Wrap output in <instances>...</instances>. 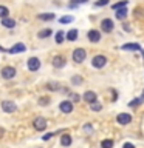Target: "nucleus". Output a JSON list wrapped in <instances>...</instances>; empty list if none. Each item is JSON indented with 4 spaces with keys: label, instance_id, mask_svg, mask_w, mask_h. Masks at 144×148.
I'll return each instance as SVG.
<instances>
[{
    "label": "nucleus",
    "instance_id": "obj_1",
    "mask_svg": "<svg viewBox=\"0 0 144 148\" xmlns=\"http://www.w3.org/2000/svg\"><path fill=\"white\" fill-rule=\"evenodd\" d=\"M85 57H87V51L84 48H76L73 51V60L76 63H82L85 60Z\"/></svg>",
    "mask_w": 144,
    "mask_h": 148
},
{
    "label": "nucleus",
    "instance_id": "obj_2",
    "mask_svg": "<svg viewBox=\"0 0 144 148\" xmlns=\"http://www.w3.org/2000/svg\"><path fill=\"white\" fill-rule=\"evenodd\" d=\"M46 125H48V122H46L45 117H36L33 120V127H34L36 131H45Z\"/></svg>",
    "mask_w": 144,
    "mask_h": 148
},
{
    "label": "nucleus",
    "instance_id": "obj_3",
    "mask_svg": "<svg viewBox=\"0 0 144 148\" xmlns=\"http://www.w3.org/2000/svg\"><path fill=\"white\" fill-rule=\"evenodd\" d=\"M91 65H93V68H104L105 65H107V57L105 56H95V57L91 59Z\"/></svg>",
    "mask_w": 144,
    "mask_h": 148
},
{
    "label": "nucleus",
    "instance_id": "obj_4",
    "mask_svg": "<svg viewBox=\"0 0 144 148\" xmlns=\"http://www.w3.org/2000/svg\"><path fill=\"white\" fill-rule=\"evenodd\" d=\"M16 74H17V71H16V68H14V66H5L2 69V77L6 79V80L14 79V77H16Z\"/></svg>",
    "mask_w": 144,
    "mask_h": 148
},
{
    "label": "nucleus",
    "instance_id": "obj_5",
    "mask_svg": "<svg viewBox=\"0 0 144 148\" xmlns=\"http://www.w3.org/2000/svg\"><path fill=\"white\" fill-rule=\"evenodd\" d=\"M116 122H118L119 125H129L130 122H132V114H129V113H119L118 116H116Z\"/></svg>",
    "mask_w": 144,
    "mask_h": 148
},
{
    "label": "nucleus",
    "instance_id": "obj_6",
    "mask_svg": "<svg viewBox=\"0 0 144 148\" xmlns=\"http://www.w3.org/2000/svg\"><path fill=\"white\" fill-rule=\"evenodd\" d=\"M59 110L62 111L64 114H70L73 111V102L71 100H62L60 102V105H59Z\"/></svg>",
    "mask_w": 144,
    "mask_h": 148
},
{
    "label": "nucleus",
    "instance_id": "obj_7",
    "mask_svg": "<svg viewBox=\"0 0 144 148\" xmlns=\"http://www.w3.org/2000/svg\"><path fill=\"white\" fill-rule=\"evenodd\" d=\"M2 110L5 113H14V111H17V105L14 103L12 100H3L2 102Z\"/></svg>",
    "mask_w": 144,
    "mask_h": 148
},
{
    "label": "nucleus",
    "instance_id": "obj_8",
    "mask_svg": "<svg viewBox=\"0 0 144 148\" xmlns=\"http://www.w3.org/2000/svg\"><path fill=\"white\" fill-rule=\"evenodd\" d=\"M113 28H115V25H113V20H111V18H104V20L101 22V29L104 32H111Z\"/></svg>",
    "mask_w": 144,
    "mask_h": 148
},
{
    "label": "nucleus",
    "instance_id": "obj_9",
    "mask_svg": "<svg viewBox=\"0 0 144 148\" xmlns=\"http://www.w3.org/2000/svg\"><path fill=\"white\" fill-rule=\"evenodd\" d=\"M40 68V60L37 57H30L28 59V69L30 71H37Z\"/></svg>",
    "mask_w": 144,
    "mask_h": 148
},
{
    "label": "nucleus",
    "instance_id": "obj_10",
    "mask_svg": "<svg viewBox=\"0 0 144 148\" xmlns=\"http://www.w3.org/2000/svg\"><path fill=\"white\" fill-rule=\"evenodd\" d=\"M82 100L87 102V103H93V102L98 100V96H96L95 91H85L84 96H82Z\"/></svg>",
    "mask_w": 144,
    "mask_h": 148
},
{
    "label": "nucleus",
    "instance_id": "obj_11",
    "mask_svg": "<svg viewBox=\"0 0 144 148\" xmlns=\"http://www.w3.org/2000/svg\"><path fill=\"white\" fill-rule=\"evenodd\" d=\"M87 36H88V40H90L91 43H98V42L101 40V32L98 29H90Z\"/></svg>",
    "mask_w": 144,
    "mask_h": 148
},
{
    "label": "nucleus",
    "instance_id": "obj_12",
    "mask_svg": "<svg viewBox=\"0 0 144 148\" xmlns=\"http://www.w3.org/2000/svg\"><path fill=\"white\" fill-rule=\"evenodd\" d=\"M23 51H26V46L23 43H16L14 46H11V48L8 49L9 54H19V53H23Z\"/></svg>",
    "mask_w": 144,
    "mask_h": 148
},
{
    "label": "nucleus",
    "instance_id": "obj_13",
    "mask_svg": "<svg viewBox=\"0 0 144 148\" xmlns=\"http://www.w3.org/2000/svg\"><path fill=\"white\" fill-rule=\"evenodd\" d=\"M71 142H73V139H71V136H70L68 133H64L62 136H60V145L62 147H70Z\"/></svg>",
    "mask_w": 144,
    "mask_h": 148
},
{
    "label": "nucleus",
    "instance_id": "obj_14",
    "mask_svg": "<svg viewBox=\"0 0 144 148\" xmlns=\"http://www.w3.org/2000/svg\"><path fill=\"white\" fill-rule=\"evenodd\" d=\"M127 16H129V11H127V8H125V6L116 9V12H115V17L118 18V20H124Z\"/></svg>",
    "mask_w": 144,
    "mask_h": 148
},
{
    "label": "nucleus",
    "instance_id": "obj_15",
    "mask_svg": "<svg viewBox=\"0 0 144 148\" xmlns=\"http://www.w3.org/2000/svg\"><path fill=\"white\" fill-rule=\"evenodd\" d=\"M53 65L56 68H64L65 66V57H62V56H56V57L53 59Z\"/></svg>",
    "mask_w": 144,
    "mask_h": 148
},
{
    "label": "nucleus",
    "instance_id": "obj_16",
    "mask_svg": "<svg viewBox=\"0 0 144 148\" xmlns=\"http://www.w3.org/2000/svg\"><path fill=\"white\" fill-rule=\"evenodd\" d=\"M121 49H124V51H139L141 46L138 43H125V45L121 46Z\"/></svg>",
    "mask_w": 144,
    "mask_h": 148
},
{
    "label": "nucleus",
    "instance_id": "obj_17",
    "mask_svg": "<svg viewBox=\"0 0 144 148\" xmlns=\"http://www.w3.org/2000/svg\"><path fill=\"white\" fill-rule=\"evenodd\" d=\"M78 34H79L78 29H70V31L67 32V34H65V36H67L65 39L70 40V42H74V40H78Z\"/></svg>",
    "mask_w": 144,
    "mask_h": 148
},
{
    "label": "nucleus",
    "instance_id": "obj_18",
    "mask_svg": "<svg viewBox=\"0 0 144 148\" xmlns=\"http://www.w3.org/2000/svg\"><path fill=\"white\" fill-rule=\"evenodd\" d=\"M2 25H3L5 28H9V29H12V28L16 26V22H14L12 18L6 17V18H2Z\"/></svg>",
    "mask_w": 144,
    "mask_h": 148
},
{
    "label": "nucleus",
    "instance_id": "obj_19",
    "mask_svg": "<svg viewBox=\"0 0 144 148\" xmlns=\"http://www.w3.org/2000/svg\"><path fill=\"white\" fill-rule=\"evenodd\" d=\"M51 29H42V31H39L37 32V37H39V39H46V37H50L51 36Z\"/></svg>",
    "mask_w": 144,
    "mask_h": 148
},
{
    "label": "nucleus",
    "instance_id": "obj_20",
    "mask_svg": "<svg viewBox=\"0 0 144 148\" xmlns=\"http://www.w3.org/2000/svg\"><path fill=\"white\" fill-rule=\"evenodd\" d=\"M101 148H113V140L111 139H104L101 142Z\"/></svg>",
    "mask_w": 144,
    "mask_h": 148
},
{
    "label": "nucleus",
    "instance_id": "obj_21",
    "mask_svg": "<svg viewBox=\"0 0 144 148\" xmlns=\"http://www.w3.org/2000/svg\"><path fill=\"white\" fill-rule=\"evenodd\" d=\"M143 102H144V94H143L141 97H138L136 100H132V102H129V106H130V108H132V106H138V105H141Z\"/></svg>",
    "mask_w": 144,
    "mask_h": 148
},
{
    "label": "nucleus",
    "instance_id": "obj_22",
    "mask_svg": "<svg viewBox=\"0 0 144 148\" xmlns=\"http://www.w3.org/2000/svg\"><path fill=\"white\" fill-rule=\"evenodd\" d=\"M9 16V9L6 6H3V5H0V17L2 18H6Z\"/></svg>",
    "mask_w": 144,
    "mask_h": 148
},
{
    "label": "nucleus",
    "instance_id": "obj_23",
    "mask_svg": "<svg viewBox=\"0 0 144 148\" xmlns=\"http://www.w3.org/2000/svg\"><path fill=\"white\" fill-rule=\"evenodd\" d=\"M65 34H64V31H57V34H56V37H54V39H56V43H62V42L65 40V37H64Z\"/></svg>",
    "mask_w": 144,
    "mask_h": 148
},
{
    "label": "nucleus",
    "instance_id": "obj_24",
    "mask_svg": "<svg viewBox=\"0 0 144 148\" xmlns=\"http://www.w3.org/2000/svg\"><path fill=\"white\" fill-rule=\"evenodd\" d=\"M90 110L91 111H101L102 110V105L96 100V102H93V103H90Z\"/></svg>",
    "mask_w": 144,
    "mask_h": 148
},
{
    "label": "nucleus",
    "instance_id": "obj_25",
    "mask_svg": "<svg viewBox=\"0 0 144 148\" xmlns=\"http://www.w3.org/2000/svg\"><path fill=\"white\" fill-rule=\"evenodd\" d=\"M39 18H40V20H53L54 14H51V12H48V14H39Z\"/></svg>",
    "mask_w": 144,
    "mask_h": 148
},
{
    "label": "nucleus",
    "instance_id": "obj_26",
    "mask_svg": "<svg viewBox=\"0 0 144 148\" xmlns=\"http://www.w3.org/2000/svg\"><path fill=\"white\" fill-rule=\"evenodd\" d=\"M73 20H74L73 16H64V17H60V18H59V22H60V23H71Z\"/></svg>",
    "mask_w": 144,
    "mask_h": 148
},
{
    "label": "nucleus",
    "instance_id": "obj_27",
    "mask_svg": "<svg viewBox=\"0 0 144 148\" xmlns=\"http://www.w3.org/2000/svg\"><path fill=\"white\" fill-rule=\"evenodd\" d=\"M125 5H127V0H121V2H118V3L113 5V9L116 11V9H119V8H124Z\"/></svg>",
    "mask_w": 144,
    "mask_h": 148
},
{
    "label": "nucleus",
    "instance_id": "obj_28",
    "mask_svg": "<svg viewBox=\"0 0 144 148\" xmlns=\"http://www.w3.org/2000/svg\"><path fill=\"white\" fill-rule=\"evenodd\" d=\"M71 83H73V85H81V83H82V77L81 76H73L71 77Z\"/></svg>",
    "mask_w": 144,
    "mask_h": 148
},
{
    "label": "nucleus",
    "instance_id": "obj_29",
    "mask_svg": "<svg viewBox=\"0 0 144 148\" xmlns=\"http://www.w3.org/2000/svg\"><path fill=\"white\" fill-rule=\"evenodd\" d=\"M81 99H82V97L79 94H76V92H70V100H71V102H79Z\"/></svg>",
    "mask_w": 144,
    "mask_h": 148
},
{
    "label": "nucleus",
    "instance_id": "obj_30",
    "mask_svg": "<svg viewBox=\"0 0 144 148\" xmlns=\"http://www.w3.org/2000/svg\"><path fill=\"white\" fill-rule=\"evenodd\" d=\"M46 90H50V91H57V90H59V83H48V85H46Z\"/></svg>",
    "mask_w": 144,
    "mask_h": 148
},
{
    "label": "nucleus",
    "instance_id": "obj_31",
    "mask_svg": "<svg viewBox=\"0 0 144 148\" xmlns=\"http://www.w3.org/2000/svg\"><path fill=\"white\" fill-rule=\"evenodd\" d=\"M88 2V0H71V2H70V6H78V5L79 3H87Z\"/></svg>",
    "mask_w": 144,
    "mask_h": 148
},
{
    "label": "nucleus",
    "instance_id": "obj_32",
    "mask_svg": "<svg viewBox=\"0 0 144 148\" xmlns=\"http://www.w3.org/2000/svg\"><path fill=\"white\" fill-rule=\"evenodd\" d=\"M105 5H109V0H98V2H95V6H105Z\"/></svg>",
    "mask_w": 144,
    "mask_h": 148
},
{
    "label": "nucleus",
    "instance_id": "obj_33",
    "mask_svg": "<svg viewBox=\"0 0 144 148\" xmlns=\"http://www.w3.org/2000/svg\"><path fill=\"white\" fill-rule=\"evenodd\" d=\"M50 103V97H40V100H39V105H48Z\"/></svg>",
    "mask_w": 144,
    "mask_h": 148
},
{
    "label": "nucleus",
    "instance_id": "obj_34",
    "mask_svg": "<svg viewBox=\"0 0 144 148\" xmlns=\"http://www.w3.org/2000/svg\"><path fill=\"white\" fill-rule=\"evenodd\" d=\"M54 136V133H46L45 136H42V139H44V140H48L50 137H53Z\"/></svg>",
    "mask_w": 144,
    "mask_h": 148
},
{
    "label": "nucleus",
    "instance_id": "obj_35",
    "mask_svg": "<svg viewBox=\"0 0 144 148\" xmlns=\"http://www.w3.org/2000/svg\"><path fill=\"white\" fill-rule=\"evenodd\" d=\"M123 148H135V145H133V143H130V142H125L123 145Z\"/></svg>",
    "mask_w": 144,
    "mask_h": 148
},
{
    "label": "nucleus",
    "instance_id": "obj_36",
    "mask_svg": "<svg viewBox=\"0 0 144 148\" xmlns=\"http://www.w3.org/2000/svg\"><path fill=\"white\" fill-rule=\"evenodd\" d=\"M84 130H85V131H91V125H90V123H87L85 127H84Z\"/></svg>",
    "mask_w": 144,
    "mask_h": 148
}]
</instances>
